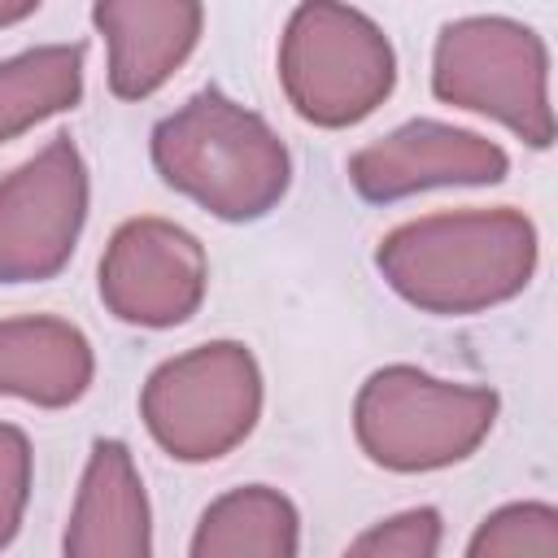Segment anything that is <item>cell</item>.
Masks as SVG:
<instances>
[{
  "label": "cell",
  "mask_w": 558,
  "mask_h": 558,
  "mask_svg": "<svg viewBox=\"0 0 558 558\" xmlns=\"http://www.w3.org/2000/svg\"><path fill=\"white\" fill-rule=\"evenodd\" d=\"M153 157L170 187L218 218H257L288 187L283 144L222 92H201L170 113L153 135Z\"/></svg>",
  "instance_id": "6da1fadb"
},
{
  "label": "cell",
  "mask_w": 558,
  "mask_h": 558,
  "mask_svg": "<svg viewBox=\"0 0 558 558\" xmlns=\"http://www.w3.org/2000/svg\"><path fill=\"white\" fill-rule=\"evenodd\" d=\"M532 262V231L514 214H458L423 218L392 231L379 248L388 283L440 314L493 305L523 288Z\"/></svg>",
  "instance_id": "7a4b0ae2"
},
{
  "label": "cell",
  "mask_w": 558,
  "mask_h": 558,
  "mask_svg": "<svg viewBox=\"0 0 558 558\" xmlns=\"http://www.w3.org/2000/svg\"><path fill=\"white\" fill-rule=\"evenodd\" d=\"M283 87L301 118L344 126L366 118L392 87L384 35L353 9H296L283 39Z\"/></svg>",
  "instance_id": "3957f363"
},
{
  "label": "cell",
  "mask_w": 558,
  "mask_h": 558,
  "mask_svg": "<svg viewBox=\"0 0 558 558\" xmlns=\"http://www.w3.org/2000/svg\"><path fill=\"white\" fill-rule=\"evenodd\" d=\"M488 423V392L449 388L410 366L379 371L357 397V436L366 453L397 471H423L462 458Z\"/></svg>",
  "instance_id": "277c9868"
},
{
  "label": "cell",
  "mask_w": 558,
  "mask_h": 558,
  "mask_svg": "<svg viewBox=\"0 0 558 558\" xmlns=\"http://www.w3.org/2000/svg\"><path fill=\"white\" fill-rule=\"evenodd\" d=\"M257 366L240 344H205L166 362L144 388L148 432L187 462L222 458L257 418Z\"/></svg>",
  "instance_id": "5b68a950"
},
{
  "label": "cell",
  "mask_w": 558,
  "mask_h": 558,
  "mask_svg": "<svg viewBox=\"0 0 558 558\" xmlns=\"http://www.w3.org/2000/svg\"><path fill=\"white\" fill-rule=\"evenodd\" d=\"M87 179L70 140H52L35 161L0 183V279H44L61 270L83 227Z\"/></svg>",
  "instance_id": "8992f818"
},
{
  "label": "cell",
  "mask_w": 558,
  "mask_h": 558,
  "mask_svg": "<svg viewBox=\"0 0 558 558\" xmlns=\"http://www.w3.org/2000/svg\"><path fill=\"white\" fill-rule=\"evenodd\" d=\"M205 292V253L201 244L157 218L126 222L105 262H100V296L105 305L144 327L183 323Z\"/></svg>",
  "instance_id": "52a82bcc"
},
{
  "label": "cell",
  "mask_w": 558,
  "mask_h": 558,
  "mask_svg": "<svg viewBox=\"0 0 558 558\" xmlns=\"http://www.w3.org/2000/svg\"><path fill=\"white\" fill-rule=\"evenodd\" d=\"M353 183L371 201H392L432 183H480L506 174V153L480 135L436 122H410L384 144H371L349 166Z\"/></svg>",
  "instance_id": "ba28073f"
},
{
  "label": "cell",
  "mask_w": 558,
  "mask_h": 558,
  "mask_svg": "<svg viewBox=\"0 0 558 558\" xmlns=\"http://www.w3.org/2000/svg\"><path fill=\"white\" fill-rule=\"evenodd\" d=\"M527 31H514L506 22H462L449 26L436 52V92L445 100H458L466 109H484L506 118L510 126H527L523 105V39Z\"/></svg>",
  "instance_id": "9c48e42d"
},
{
  "label": "cell",
  "mask_w": 558,
  "mask_h": 558,
  "mask_svg": "<svg viewBox=\"0 0 558 558\" xmlns=\"http://www.w3.org/2000/svg\"><path fill=\"white\" fill-rule=\"evenodd\" d=\"M65 558H148V506L131 453L100 440L65 532Z\"/></svg>",
  "instance_id": "30bf717a"
},
{
  "label": "cell",
  "mask_w": 558,
  "mask_h": 558,
  "mask_svg": "<svg viewBox=\"0 0 558 558\" xmlns=\"http://www.w3.org/2000/svg\"><path fill=\"white\" fill-rule=\"evenodd\" d=\"M109 35V83L118 96H148L196 44V4H96Z\"/></svg>",
  "instance_id": "8fae6325"
},
{
  "label": "cell",
  "mask_w": 558,
  "mask_h": 558,
  "mask_svg": "<svg viewBox=\"0 0 558 558\" xmlns=\"http://www.w3.org/2000/svg\"><path fill=\"white\" fill-rule=\"evenodd\" d=\"M92 379L87 340L57 318H22L0 323V392L65 405L83 397Z\"/></svg>",
  "instance_id": "7c38bea8"
},
{
  "label": "cell",
  "mask_w": 558,
  "mask_h": 558,
  "mask_svg": "<svg viewBox=\"0 0 558 558\" xmlns=\"http://www.w3.org/2000/svg\"><path fill=\"white\" fill-rule=\"evenodd\" d=\"M296 510L288 497L253 484L214 501L196 527L192 558H292Z\"/></svg>",
  "instance_id": "4fadbf2b"
},
{
  "label": "cell",
  "mask_w": 558,
  "mask_h": 558,
  "mask_svg": "<svg viewBox=\"0 0 558 558\" xmlns=\"http://www.w3.org/2000/svg\"><path fill=\"white\" fill-rule=\"evenodd\" d=\"M83 52L78 48H39L0 65V140L26 131L52 109L78 100Z\"/></svg>",
  "instance_id": "5bb4252c"
},
{
  "label": "cell",
  "mask_w": 558,
  "mask_h": 558,
  "mask_svg": "<svg viewBox=\"0 0 558 558\" xmlns=\"http://www.w3.org/2000/svg\"><path fill=\"white\" fill-rule=\"evenodd\" d=\"M440 536L436 510H410L379 527H371L344 558H432Z\"/></svg>",
  "instance_id": "9a60e30c"
},
{
  "label": "cell",
  "mask_w": 558,
  "mask_h": 558,
  "mask_svg": "<svg viewBox=\"0 0 558 558\" xmlns=\"http://www.w3.org/2000/svg\"><path fill=\"white\" fill-rule=\"evenodd\" d=\"M31 484V449L17 427H0V549L13 541Z\"/></svg>",
  "instance_id": "2e32d148"
},
{
  "label": "cell",
  "mask_w": 558,
  "mask_h": 558,
  "mask_svg": "<svg viewBox=\"0 0 558 558\" xmlns=\"http://www.w3.org/2000/svg\"><path fill=\"white\" fill-rule=\"evenodd\" d=\"M31 9H35V4H13V9H0V26H4V22H17V17H26Z\"/></svg>",
  "instance_id": "e0dca14e"
}]
</instances>
